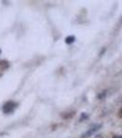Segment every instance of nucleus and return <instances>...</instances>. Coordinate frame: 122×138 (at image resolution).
<instances>
[{"mask_svg":"<svg viewBox=\"0 0 122 138\" xmlns=\"http://www.w3.org/2000/svg\"><path fill=\"white\" fill-rule=\"evenodd\" d=\"M15 106H16L15 102H13V101H7L4 105L3 111H4L5 113H10V112H12L15 110Z\"/></svg>","mask_w":122,"mask_h":138,"instance_id":"1","label":"nucleus"},{"mask_svg":"<svg viewBox=\"0 0 122 138\" xmlns=\"http://www.w3.org/2000/svg\"><path fill=\"white\" fill-rule=\"evenodd\" d=\"M99 127H100V125H97V126H96V127L91 128L90 130H88V132H86V133H85V134L84 136H85V137H89V135H91L93 133H95L96 131H97Z\"/></svg>","mask_w":122,"mask_h":138,"instance_id":"2","label":"nucleus"},{"mask_svg":"<svg viewBox=\"0 0 122 138\" xmlns=\"http://www.w3.org/2000/svg\"><path fill=\"white\" fill-rule=\"evenodd\" d=\"M65 42L66 43H72V42H74V36H68L65 39Z\"/></svg>","mask_w":122,"mask_h":138,"instance_id":"3","label":"nucleus"},{"mask_svg":"<svg viewBox=\"0 0 122 138\" xmlns=\"http://www.w3.org/2000/svg\"><path fill=\"white\" fill-rule=\"evenodd\" d=\"M121 138H122V137H121Z\"/></svg>","mask_w":122,"mask_h":138,"instance_id":"4","label":"nucleus"}]
</instances>
